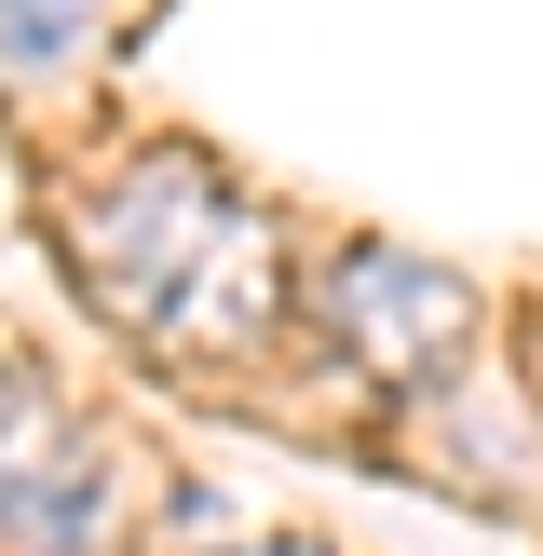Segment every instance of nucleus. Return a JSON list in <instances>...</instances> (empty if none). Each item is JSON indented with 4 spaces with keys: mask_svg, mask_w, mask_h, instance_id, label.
Listing matches in <instances>:
<instances>
[{
    "mask_svg": "<svg viewBox=\"0 0 543 556\" xmlns=\"http://www.w3.org/2000/svg\"><path fill=\"white\" fill-rule=\"evenodd\" d=\"M0 543H27V556H96L109 543V462L68 407H27L0 434Z\"/></svg>",
    "mask_w": 543,
    "mask_h": 556,
    "instance_id": "3",
    "label": "nucleus"
},
{
    "mask_svg": "<svg viewBox=\"0 0 543 556\" xmlns=\"http://www.w3.org/2000/svg\"><path fill=\"white\" fill-rule=\"evenodd\" d=\"M96 14H109V0H0V68H14V81L68 68V54L96 41Z\"/></svg>",
    "mask_w": 543,
    "mask_h": 556,
    "instance_id": "4",
    "label": "nucleus"
},
{
    "mask_svg": "<svg viewBox=\"0 0 543 556\" xmlns=\"http://www.w3.org/2000/svg\"><path fill=\"white\" fill-rule=\"evenodd\" d=\"M68 271L96 286V313H123L136 340L231 353L286 313V244L204 163H123L68 204Z\"/></svg>",
    "mask_w": 543,
    "mask_h": 556,
    "instance_id": "1",
    "label": "nucleus"
},
{
    "mask_svg": "<svg viewBox=\"0 0 543 556\" xmlns=\"http://www.w3.org/2000/svg\"><path fill=\"white\" fill-rule=\"evenodd\" d=\"M27 407H41V394H27V380H14V367H0V434H14V421H27Z\"/></svg>",
    "mask_w": 543,
    "mask_h": 556,
    "instance_id": "5",
    "label": "nucleus"
},
{
    "mask_svg": "<svg viewBox=\"0 0 543 556\" xmlns=\"http://www.w3.org/2000/svg\"><path fill=\"white\" fill-rule=\"evenodd\" d=\"M326 340H340L380 394H407V380H434L476 340V286L434 271V258H407V244H353V258L326 271Z\"/></svg>",
    "mask_w": 543,
    "mask_h": 556,
    "instance_id": "2",
    "label": "nucleus"
},
{
    "mask_svg": "<svg viewBox=\"0 0 543 556\" xmlns=\"http://www.w3.org/2000/svg\"><path fill=\"white\" fill-rule=\"evenodd\" d=\"M244 556H326V543H244Z\"/></svg>",
    "mask_w": 543,
    "mask_h": 556,
    "instance_id": "6",
    "label": "nucleus"
}]
</instances>
